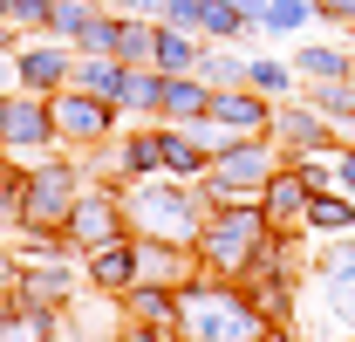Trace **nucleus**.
<instances>
[{"label": "nucleus", "mask_w": 355, "mask_h": 342, "mask_svg": "<svg viewBox=\"0 0 355 342\" xmlns=\"http://www.w3.org/2000/svg\"><path fill=\"white\" fill-rule=\"evenodd\" d=\"M260 336H280V329L246 301L239 281L198 274L178 288V342H260Z\"/></svg>", "instance_id": "1"}, {"label": "nucleus", "mask_w": 355, "mask_h": 342, "mask_svg": "<svg viewBox=\"0 0 355 342\" xmlns=\"http://www.w3.org/2000/svg\"><path fill=\"white\" fill-rule=\"evenodd\" d=\"M212 213V199L198 192V178H171V171H150V178H130L123 185V219H130L137 240H171V247H191L198 226Z\"/></svg>", "instance_id": "2"}, {"label": "nucleus", "mask_w": 355, "mask_h": 342, "mask_svg": "<svg viewBox=\"0 0 355 342\" xmlns=\"http://www.w3.org/2000/svg\"><path fill=\"white\" fill-rule=\"evenodd\" d=\"M266 240H273V226H266L260 199H225V206H212V213H205L198 240H191V254H198V274L239 281Z\"/></svg>", "instance_id": "3"}, {"label": "nucleus", "mask_w": 355, "mask_h": 342, "mask_svg": "<svg viewBox=\"0 0 355 342\" xmlns=\"http://www.w3.org/2000/svg\"><path fill=\"white\" fill-rule=\"evenodd\" d=\"M280 165H287V151H280L273 137H239V144H225L219 158L205 165L198 192H205L212 206H225V199H260V185H266Z\"/></svg>", "instance_id": "4"}, {"label": "nucleus", "mask_w": 355, "mask_h": 342, "mask_svg": "<svg viewBox=\"0 0 355 342\" xmlns=\"http://www.w3.org/2000/svg\"><path fill=\"white\" fill-rule=\"evenodd\" d=\"M76 199H83V171L69 158H42L35 171H21V219L35 233H62L69 213H76Z\"/></svg>", "instance_id": "5"}, {"label": "nucleus", "mask_w": 355, "mask_h": 342, "mask_svg": "<svg viewBox=\"0 0 355 342\" xmlns=\"http://www.w3.org/2000/svg\"><path fill=\"white\" fill-rule=\"evenodd\" d=\"M48 117H55V137H62V144H110L116 103H103V96H89V89L62 83L55 96H48Z\"/></svg>", "instance_id": "6"}, {"label": "nucleus", "mask_w": 355, "mask_h": 342, "mask_svg": "<svg viewBox=\"0 0 355 342\" xmlns=\"http://www.w3.org/2000/svg\"><path fill=\"white\" fill-rule=\"evenodd\" d=\"M123 192H103V185H83V199H76V213H69V226H62V240L69 247H83V254H96V247H110V240H123Z\"/></svg>", "instance_id": "7"}, {"label": "nucleus", "mask_w": 355, "mask_h": 342, "mask_svg": "<svg viewBox=\"0 0 355 342\" xmlns=\"http://www.w3.org/2000/svg\"><path fill=\"white\" fill-rule=\"evenodd\" d=\"M314 192H321V185H314L308 171L287 158V165L260 185V213H266V226H273V233H308V199H314Z\"/></svg>", "instance_id": "8"}, {"label": "nucleus", "mask_w": 355, "mask_h": 342, "mask_svg": "<svg viewBox=\"0 0 355 342\" xmlns=\"http://www.w3.org/2000/svg\"><path fill=\"white\" fill-rule=\"evenodd\" d=\"M266 137H273L280 151H335V137H342V130L328 124L308 96H280V103H273V124H266Z\"/></svg>", "instance_id": "9"}, {"label": "nucleus", "mask_w": 355, "mask_h": 342, "mask_svg": "<svg viewBox=\"0 0 355 342\" xmlns=\"http://www.w3.org/2000/svg\"><path fill=\"white\" fill-rule=\"evenodd\" d=\"M48 144H62L55 137V117H48V96H7V117H0V151L7 158H21V151H48Z\"/></svg>", "instance_id": "10"}, {"label": "nucleus", "mask_w": 355, "mask_h": 342, "mask_svg": "<svg viewBox=\"0 0 355 342\" xmlns=\"http://www.w3.org/2000/svg\"><path fill=\"white\" fill-rule=\"evenodd\" d=\"M205 117L212 124H225L232 137H266V124H273V96H260V89H212V103H205Z\"/></svg>", "instance_id": "11"}, {"label": "nucleus", "mask_w": 355, "mask_h": 342, "mask_svg": "<svg viewBox=\"0 0 355 342\" xmlns=\"http://www.w3.org/2000/svg\"><path fill=\"white\" fill-rule=\"evenodd\" d=\"M69 69H76V55L55 42H35V48H14V83L28 89V96H55V89L69 83Z\"/></svg>", "instance_id": "12"}, {"label": "nucleus", "mask_w": 355, "mask_h": 342, "mask_svg": "<svg viewBox=\"0 0 355 342\" xmlns=\"http://www.w3.org/2000/svg\"><path fill=\"white\" fill-rule=\"evenodd\" d=\"M137 281L184 288V281H198V254L191 247H171V240H137Z\"/></svg>", "instance_id": "13"}, {"label": "nucleus", "mask_w": 355, "mask_h": 342, "mask_svg": "<svg viewBox=\"0 0 355 342\" xmlns=\"http://www.w3.org/2000/svg\"><path fill=\"white\" fill-rule=\"evenodd\" d=\"M287 62H294L301 83H342V76H355V48L349 42H301Z\"/></svg>", "instance_id": "14"}, {"label": "nucleus", "mask_w": 355, "mask_h": 342, "mask_svg": "<svg viewBox=\"0 0 355 342\" xmlns=\"http://www.w3.org/2000/svg\"><path fill=\"white\" fill-rule=\"evenodd\" d=\"M123 315L130 322H150V329H178V288H157V281H130L123 288Z\"/></svg>", "instance_id": "15"}, {"label": "nucleus", "mask_w": 355, "mask_h": 342, "mask_svg": "<svg viewBox=\"0 0 355 342\" xmlns=\"http://www.w3.org/2000/svg\"><path fill=\"white\" fill-rule=\"evenodd\" d=\"M205 103H212V89L198 83V69H184V76H164L157 124H191V117H205Z\"/></svg>", "instance_id": "16"}, {"label": "nucleus", "mask_w": 355, "mask_h": 342, "mask_svg": "<svg viewBox=\"0 0 355 342\" xmlns=\"http://www.w3.org/2000/svg\"><path fill=\"white\" fill-rule=\"evenodd\" d=\"M130 281H137V240H110V247H96V254H89V288L123 295Z\"/></svg>", "instance_id": "17"}, {"label": "nucleus", "mask_w": 355, "mask_h": 342, "mask_svg": "<svg viewBox=\"0 0 355 342\" xmlns=\"http://www.w3.org/2000/svg\"><path fill=\"white\" fill-rule=\"evenodd\" d=\"M198 48H205V35L157 21V35H150V69H164V76H184V69H198Z\"/></svg>", "instance_id": "18"}, {"label": "nucleus", "mask_w": 355, "mask_h": 342, "mask_svg": "<svg viewBox=\"0 0 355 342\" xmlns=\"http://www.w3.org/2000/svg\"><path fill=\"white\" fill-rule=\"evenodd\" d=\"M198 83L205 89H239L246 83V48L239 42H205L198 48Z\"/></svg>", "instance_id": "19"}, {"label": "nucleus", "mask_w": 355, "mask_h": 342, "mask_svg": "<svg viewBox=\"0 0 355 342\" xmlns=\"http://www.w3.org/2000/svg\"><path fill=\"white\" fill-rule=\"evenodd\" d=\"M157 96H164V69H150V62L123 69V89H116V110H130V117H150V124H157Z\"/></svg>", "instance_id": "20"}, {"label": "nucleus", "mask_w": 355, "mask_h": 342, "mask_svg": "<svg viewBox=\"0 0 355 342\" xmlns=\"http://www.w3.org/2000/svg\"><path fill=\"white\" fill-rule=\"evenodd\" d=\"M0 342H55V308L7 301V308H0Z\"/></svg>", "instance_id": "21"}, {"label": "nucleus", "mask_w": 355, "mask_h": 342, "mask_svg": "<svg viewBox=\"0 0 355 342\" xmlns=\"http://www.w3.org/2000/svg\"><path fill=\"white\" fill-rule=\"evenodd\" d=\"M308 233H328V240H335V233H355V199L342 185H321L308 199Z\"/></svg>", "instance_id": "22"}, {"label": "nucleus", "mask_w": 355, "mask_h": 342, "mask_svg": "<svg viewBox=\"0 0 355 342\" xmlns=\"http://www.w3.org/2000/svg\"><path fill=\"white\" fill-rule=\"evenodd\" d=\"M301 96H308V103L342 130V137L355 130V76H342V83H301Z\"/></svg>", "instance_id": "23"}, {"label": "nucleus", "mask_w": 355, "mask_h": 342, "mask_svg": "<svg viewBox=\"0 0 355 342\" xmlns=\"http://www.w3.org/2000/svg\"><path fill=\"white\" fill-rule=\"evenodd\" d=\"M116 171H123V178H150V171H164V130H130V137L116 144Z\"/></svg>", "instance_id": "24"}, {"label": "nucleus", "mask_w": 355, "mask_h": 342, "mask_svg": "<svg viewBox=\"0 0 355 342\" xmlns=\"http://www.w3.org/2000/svg\"><path fill=\"white\" fill-rule=\"evenodd\" d=\"M205 165H212V151L184 124H164V171H171V178H205Z\"/></svg>", "instance_id": "25"}, {"label": "nucleus", "mask_w": 355, "mask_h": 342, "mask_svg": "<svg viewBox=\"0 0 355 342\" xmlns=\"http://www.w3.org/2000/svg\"><path fill=\"white\" fill-rule=\"evenodd\" d=\"M69 83L89 89V96H103V103H116V89H123V62H116V55H76Z\"/></svg>", "instance_id": "26"}, {"label": "nucleus", "mask_w": 355, "mask_h": 342, "mask_svg": "<svg viewBox=\"0 0 355 342\" xmlns=\"http://www.w3.org/2000/svg\"><path fill=\"white\" fill-rule=\"evenodd\" d=\"M246 89H260V96H301V76H294V62H280V55H246Z\"/></svg>", "instance_id": "27"}, {"label": "nucleus", "mask_w": 355, "mask_h": 342, "mask_svg": "<svg viewBox=\"0 0 355 342\" xmlns=\"http://www.w3.org/2000/svg\"><path fill=\"white\" fill-rule=\"evenodd\" d=\"M150 35H157V21H144V14H116V42H110V55H116L123 69H137V62H150Z\"/></svg>", "instance_id": "28"}, {"label": "nucleus", "mask_w": 355, "mask_h": 342, "mask_svg": "<svg viewBox=\"0 0 355 342\" xmlns=\"http://www.w3.org/2000/svg\"><path fill=\"white\" fill-rule=\"evenodd\" d=\"M308 21H314V0H266L260 35H301Z\"/></svg>", "instance_id": "29"}, {"label": "nucleus", "mask_w": 355, "mask_h": 342, "mask_svg": "<svg viewBox=\"0 0 355 342\" xmlns=\"http://www.w3.org/2000/svg\"><path fill=\"white\" fill-rule=\"evenodd\" d=\"M89 14H96V0H55V7H48V35L76 48V35H83V21H89Z\"/></svg>", "instance_id": "30"}, {"label": "nucleus", "mask_w": 355, "mask_h": 342, "mask_svg": "<svg viewBox=\"0 0 355 342\" xmlns=\"http://www.w3.org/2000/svg\"><path fill=\"white\" fill-rule=\"evenodd\" d=\"M62 295H69V274H62V267H42V274H28V267H21V301L48 308V301H62Z\"/></svg>", "instance_id": "31"}, {"label": "nucleus", "mask_w": 355, "mask_h": 342, "mask_svg": "<svg viewBox=\"0 0 355 342\" xmlns=\"http://www.w3.org/2000/svg\"><path fill=\"white\" fill-rule=\"evenodd\" d=\"M48 7H55V0H7V21H14V28L48 35Z\"/></svg>", "instance_id": "32"}, {"label": "nucleus", "mask_w": 355, "mask_h": 342, "mask_svg": "<svg viewBox=\"0 0 355 342\" xmlns=\"http://www.w3.org/2000/svg\"><path fill=\"white\" fill-rule=\"evenodd\" d=\"M314 21H328L335 35H355V0H314Z\"/></svg>", "instance_id": "33"}, {"label": "nucleus", "mask_w": 355, "mask_h": 342, "mask_svg": "<svg viewBox=\"0 0 355 342\" xmlns=\"http://www.w3.org/2000/svg\"><path fill=\"white\" fill-rule=\"evenodd\" d=\"M157 21H171V28H191L198 35V21H205V0H164V14Z\"/></svg>", "instance_id": "34"}, {"label": "nucleus", "mask_w": 355, "mask_h": 342, "mask_svg": "<svg viewBox=\"0 0 355 342\" xmlns=\"http://www.w3.org/2000/svg\"><path fill=\"white\" fill-rule=\"evenodd\" d=\"M116 342H178V329H150V322H130Z\"/></svg>", "instance_id": "35"}, {"label": "nucleus", "mask_w": 355, "mask_h": 342, "mask_svg": "<svg viewBox=\"0 0 355 342\" xmlns=\"http://www.w3.org/2000/svg\"><path fill=\"white\" fill-rule=\"evenodd\" d=\"M335 185L355 199V144H349V151H335Z\"/></svg>", "instance_id": "36"}, {"label": "nucleus", "mask_w": 355, "mask_h": 342, "mask_svg": "<svg viewBox=\"0 0 355 342\" xmlns=\"http://www.w3.org/2000/svg\"><path fill=\"white\" fill-rule=\"evenodd\" d=\"M103 14H137V0H96Z\"/></svg>", "instance_id": "37"}, {"label": "nucleus", "mask_w": 355, "mask_h": 342, "mask_svg": "<svg viewBox=\"0 0 355 342\" xmlns=\"http://www.w3.org/2000/svg\"><path fill=\"white\" fill-rule=\"evenodd\" d=\"M7 48H14V28H7V21H0V55H7Z\"/></svg>", "instance_id": "38"}, {"label": "nucleus", "mask_w": 355, "mask_h": 342, "mask_svg": "<svg viewBox=\"0 0 355 342\" xmlns=\"http://www.w3.org/2000/svg\"><path fill=\"white\" fill-rule=\"evenodd\" d=\"M0 21H7V0H0ZM7 28H14V21H7Z\"/></svg>", "instance_id": "39"}, {"label": "nucleus", "mask_w": 355, "mask_h": 342, "mask_svg": "<svg viewBox=\"0 0 355 342\" xmlns=\"http://www.w3.org/2000/svg\"><path fill=\"white\" fill-rule=\"evenodd\" d=\"M260 342H287V336H260Z\"/></svg>", "instance_id": "40"}, {"label": "nucleus", "mask_w": 355, "mask_h": 342, "mask_svg": "<svg viewBox=\"0 0 355 342\" xmlns=\"http://www.w3.org/2000/svg\"><path fill=\"white\" fill-rule=\"evenodd\" d=\"M0 117H7V96H0Z\"/></svg>", "instance_id": "41"}, {"label": "nucleus", "mask_w": 355, "mask_h": 342, "mask_svg": "<svg viewBox=\"0 0 355 342\" xmlns=\"http://www.w3.org/2000/svg\"><path fill=\"white\" fill-rule=\"evenodd\" d=\"M349 144H355V130H349Z\"/></svg>", "instance_id": "42"}]
</instances>
